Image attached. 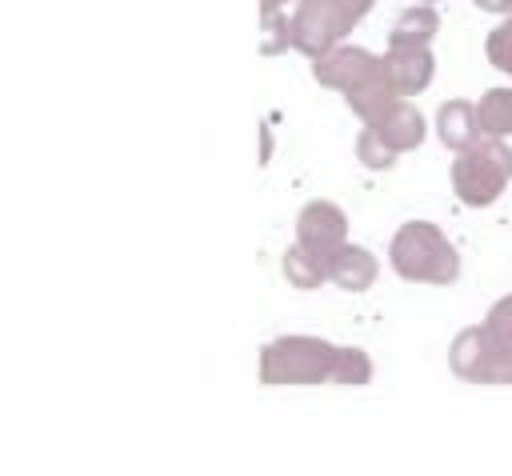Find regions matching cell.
I'll list each match as a JSON object with an SVG mask.
<instances>
[{
  "label": "cell",
  "mask_w": 512,
  "mask_h": 476,
  "mask_svg": "<svg viewBox=\"0 0 512 476\" xmlns=\"http://www.w3.org/2000/svg\"><path fill=\"white\" fill-rule=\"evenodd\" d=\"M488 52H492V60H496L500 68H508V72H512V24H504V28H496V32H492Z\"/></svg>",
  "instance_id": "cell-9"
},
{
  "label": "cell",
  "mask_w": 512,
  "mask_h": 476,
  "mask_svg": "<svg viewBox=\"0 0 512 476\" xmlns=\"http://www.w3.org/2000/svg\"><path fill=\"white\" fill-rule=\"evenodd\" d=\"M260 4H264V12H276V8H280V4H288V0H260Z\"/></svg>",
  "instance_id": "cell-13"
},
{
  "label": "cell",
  "mask_w": 512,
  "mask_h": 476,
  "mask_svg": "<svg viewBox=\"0 0 512 476\" xmlns=\"http://www.w3.org/2000/svg\"><path fill=\"white\" fill-rule=\"evenodd\" d=\"M360 12L348 4V0H304L296 20H292V36L304 52H316L324 48L336 32H344Z\"/></svg>",
  "instance_id": "cell-1"
},
{
  "label": "cell",
  "mask_w": 512,
  "mask_h": 476,
  "mask_svg": "<svg viewBox=\"0 0 512 476\" xmlns=\"http://www.w3.org/2000/svg\"><path fill=\"white\" fill-rule=\"evenodd\" d=\"M436 12L432 8H412V12H404L400 20H396V28H392V40H396V48H416L420 40H428L432 32H436Z\"/></svg>",
  "instance_id": "cell-2"
},
{
  "label": "cell",
  "mask_w": 512,
  "mask_h": 476,
  "mask_svg": "<svg viewBox=\"0 0 512 476\" xmlns=\"http://www.w3.org/2000/svg\"><path fill=\"white\" fill-rule=\"evenodd\" d=\"M340 232V220L332 208H308L304 212V236H316V240H332Z\"/></svg>",
  "instance_id": "cell-8"
},
{
  "label": "cell",
  "mask_w": 512,
  "mask_h": 476,
  "mask_svg": "<svg viewBox=\"0 0 512 476\" xmlns=\"http://www.w3.org/2000/svg\"><path fill=\"white\" fill-rule=\"evenodd\" d=\"M508 24H512V4H508Z\"/></svg>",
  "instance_id": "cell-15"
},
{
  "label": "cell",
  "mask_w": 512,
  "mask_h": 476,
  "mask_svg": "<svg viewBox=\"0 0 512 476\" xmlns=\"http://www.w3.org/2000/svg\"><path fill=\"white\" fill-rule=\"evenodd\" d=\"M364 68H368V56H364V52H332V56L324 60L320 76H324V80H336V84H348V80L360 76Z\"/></svg>",
  "instance_id": "cell-4"
},
{
  "label": "cell",
  "mask_w": 512,
  "mask_h": 476,
  "mask_svg": "<svg viewBox=\"0 0 512 476\" xmlns=\"http://www.w3.org/2000/svg\"><path fill=\"white\" fill-rule=\"evenodd\" d=\"M264 28H268V40H264V48H268V52H272V48H280V44L288 40V20H284V16L268 12V16H264Z\"/></svg>",
  "instance_id": "cell-10"
},
{
  "label": "cell",
  "mask_w": 512,
  "mask_h": 476,
  "mask_svg": "<svg viewBox=\"0 0 512 476\" xmlns=\"http://www.w3.org/2000/svg\"><path fill=\"white\" fill-rule=\"evenodd\" d=\"M336 276L344 280V288H364V280L372 276V264H368V256H364L360 248H348V256H344V264L336 268Z\"/></svg>",
  "instance_id": "cell-7"
},
{
  "label": "cell",
  "mask_w": 512,
  "mask_h": 476,
  "mask_svg": "<svg viewBox=\"0 0 512 476\" xmlns=\"http://www.w3.org/2000/svg\"><path fill=\"white\" fill-rule=\"evenodd\" d=\"M480 116H484V124H488L492 132H512V96H508V92H492V96L484 100Z\"/></svg>",
  "instance_id": "cell-6"
},
{
  "label": "cell",
  "mask_w": 512,
  "mask_h": 476,
  "mask_svg": "<svg viewBox=\"0 0 512 476\" xmlns=\"http://www.w3.org/2000/svg\"><path fill=\"white\" fill-rule=\"evenodd\" d=\"M348 4H352V8H356V12H364V8H368V4H372V0H348Z\"/></svg>",
  "instance_id": "cell-14"
},
{
  "label": "cell",
  "mask_w": 512,
  "mask_h": 476,
  "mask_svg": "<svg viewBox=\"0 0 512 476\" xmlns=\"http://www.w3.org/2000/svg\"><path fill=\"white\" fill-rule=\"evenodd\" d=\"M392 72H396V80L408 88H416V84H424L428 80V56L420 52V48H400L396 56H392Z\"/></svg>",
  "instance_id": "cell-3"
},
{
  "label": "cell",
  "mask_w": 512,
  "mask_h": 476,
  "mask_svg": "<svg viewBox=\"0 0 512 476\" xmlns=\"http://www.w3.org/2000/svg\"><path fill=\"white\" fill-rule=\"evenodd\" d=\"M476 4H480V8H492V12H508L512 0H476Z\"/></svg>",
  "instance_id": "cell-12"
},
{
  "label": "cell",
  "mask_w": 512,
  "mask_h": 476,
  "mask_svg": "<svg viewBox=\"0 0 512 476\" xmlns=\"http://www.w3.org/2000/svg\"><path fill=\"white\" fill-rule=\"evenodd\" d=\"M440 136L448 144H464L472 136V112H468V104H448L440 112Z\"/></svg>",
  "instance_id": "cell-5"
},
{
  "label": "cell",
  "mask_w": 512,
  "mask_h": 476,
  "mask_svg": "<svg viewBox=\"0 0 512 476\" xmlns=\"http://www.w3.org/2000/svg\"><path fill=\"white\" fill-rule=\"evenodd\" d=\"M496 328H500V332H508V340H512V300H508V304H500V312H496Z\"/></svg>",
  "instance_id": "cell-11"
}]
</instances>
